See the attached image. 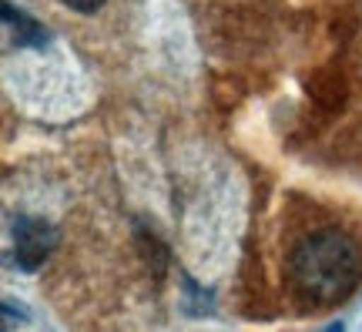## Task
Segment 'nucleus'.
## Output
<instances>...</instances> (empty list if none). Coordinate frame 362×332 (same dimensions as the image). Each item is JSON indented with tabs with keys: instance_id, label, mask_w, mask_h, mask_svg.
I'll list each match as a JSON object with an SVG mask.
<instances>
[{
	"instance_id": "f257e3e1",
	"label": "nucleus",
	"mask_w": 362,
	"mask_h": 332,
	"mask_svg": "<svg viewBox=\"0 0 362 332\" xmlns=\"http://www.w3.org/2000/svg\"><path fill=\"white\" fill-rule=\"evenodd\" d=\"M362 258L349 235L315 231L305 235L288 256V279L312 306H339L359 285Z\"/></svg>"
},
{
	"instance_id": "f03ea898",
	"label": "nucleus",
	"mask_w": 362,
	"mask_h": 332,
	"mask_svg": "<svg viewBox=\"0 0 362 332\" xmlns=\"http://www.w3.org/2000/svg\"><path fill=\"white\" fill-rule=\"evenodd\" d=\"M61 242V231L40 215H17L11 222V256L21 272H37Z\"/></svg>"
},
{
	"instance_id": "7ed1b4c3",
	"label": "nucleus",
	"mask_w": 362,
	"mask_h": 332,
	"mask_svg": "<svg viewBox=\"0 0 362 332\" xmlns=\"http://www.w3.org/2000/svg\"><path fill=\"white\" fill-rule=\"evenodd\" d=\"M0 11H4L0 17H4V30H7V40H11V44H17V47H37V51L47 47L51 30L40 24V21H34V17L27 11H21V7H13L11 0H4Z\"/></svg>"
},
{
	"instance_id": "20e7f679",
	"label": "nucleus",
	"mask_w": 362,
	"mask_h": 332,
	"mask_svg": "<svg viewBox=\"0 0 362 332\" xmlns=\"http://www.w3.org/2000/svg\"><path fill=\"white\" fill-rule=\"evenodd\" d=\"M67 11H74V13H81V17H90V13H98L107 4V0H61Z\"/></svg>"
}]
</instances>
